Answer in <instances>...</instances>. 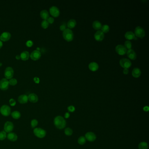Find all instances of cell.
<instances>
[{
  "instance_id": "cell-47",
  "label": "cell",
  "mask_w": 149,
  "mask_h": 149,
  "mask_svg": "<svg viewBox=\"0 0 149 149\" xmlns=\"http://www.w3.org/2000/svg\"><path fill=\"white\" fill-rule=\"evenodd\" d=\"M16 58L17 60H19L21 58L20 56H19V55H17L16 56Z\"/></svg>"
},
{
  "instance_id": "cell-24",
  "label": "cell",
  "mask_w": 149,
  "mask_h": 149,
  "mask_svg": "<svg viewBox=\"0 0 149 149\" xmlns=\"http://www.w3.org/2000/svg\"><path fill=\"white\" fill-rule=\"evenodd\" d=\"M29 56H29V53L28 51H25L21 53L20 55V57L21 59L23 60H27L29 59Z\"/></svg>"
},
{
  "instance_id": "cell-4",
  "label": "cell",
  "mask_w": 149,
  "mask_h": 149,
  "mask_svg": "<svg viewBox=\"0 0 149 149\" xmlns=\"http://www.w3.org/2000/svg\"><path fill=\"white\" fill-rule=\"evenodd\" d=\"M0 113L3 116H9L11 114V109L7 105H3L0 108Z\"/></svg>"
},
{
  "instance_id": "cell-19",
  "label": "cell",
  "mask_w": 149,
  "mask_h": 149,
  "mask_svg": "<svg viewBox=\"0 0 149 149\" xmlns=\"http://www.w3.org/2000/svg\"><path fill=\"white\" fill-rule=\"evenodd\" d=\"M7 137L8 140H9L11 141L15 142L18 139V136L14 133H8L7 136Z\"/></svg>"
},
{
  "instance_id": "cell-26",
  "label": "cell",
  "mask_w": 149,
  "mask_h": 149,
  "mask_svg": "<svg viewBox=\"0 0 149 149\" xmlns=\"http://www.w3.org/2000/svg\"><path fill=\"white\" fill-rule=\"evenodd\" d=\"M76 25V20L71 19H70L67 22V26L70 29L73 28Z\"/></svg>"
},
{
  "instance_id": "cell-9",
  "label": "cell",
  "mask_w": 149,
  "mask_h": 149,
  "mask_svg": "<svg viewBox=\"0 0 149 149\" xmlns=\"http://www.w3.org/2000/svg\"><path fill=\"white\" fill-rule=\"evenodd\" d=\"M116 52L119 55H123L126 53L127 49L124 46L121 44L118 45L116 47Z\"/></svg>"
},
{
  "instance_id": "cell-45",
  "label": "cell",
  "mask_w": 149,
  "mask_h": 149,
  "mask_svg": "<svg viewBox=\"0 0 149 149\" xmlns=\"http://www.w3.org/2000/svg\"><path fill=\"white\" fill-rule=\"evenodd\" d=\"M70 114H69V113H65V115H64L65 118H66V119L70 117Z\"/></svg>"
},
{
  "instance_id": "cell-40",
  "label": "cell",
  "mask_w": 149,
  "mask_h": 149,
  "mask_svg": "<svg viewBox=\"0 0 149 149\" xmlns=\"http://www.w3.org/2000/svg\"><path fill=\"white\" fill-rule=\"evenodd\" d=\"M54 21V18H53V17H49V18H48V19H47V22H48L49 23H53Z\"/></svg>"
},
{
  "instance_id": "cell-34",
  "label": "cell",
  "mask_w": 149,
  "mask_h": 149,
  "mask_svg": "<svg viewBox=\"0 0 149 149\" xmlns=\"http://www.w3.org/2000/svg\"><path fill=\"white\" fill-rule=\"evenodd\" d=\"M38 122L36 119H33L31 122V126L32 128H35L38 125Z\"/></svg>"
},
{
  "instance_id": "cell-28",
  "label": "cell",
  "mask_w": 149,
  "mask_h": 149,
  "mask_svg": "<svg viewBox=\"0 0 149 149\" xmlns=\"http://www.w3.org/2000/svg\"><path fill=\"white\" fill-rule=\"evenodd\" d=\"M109 26L107 25H104L102 26L101 29L103 33H107L109 31Z\"/></svg>"
},
{
  "instance_id": "cell-5",
  "label": "cell",
  "mask_w": 149,
  "mask_h": 149,
  "mask_svg": "<svg viewBox=\"0 0 149 149\" xmlns=\"http://www.w3.org/2000/svg\"><path fill=\"white\" fill-rule=\"evenodd\" d=\"M134 34L136 36L142 38L145 36V32L142 27L137 26L135 28Z\"/></svg>"
},
{
  "instance_id": "cell-43",
  "label": "cell",
  "mask_w": 149,
  "mask_h": 149,
  "mask_svg": "<svg viewBox=\"0 0 149 149\" xmlns=\"http://www.w3.org/2000/svg\"><path fill=\"white\" fill-rule=\"evenodd\" d=\"M129 73V70L127 68H124L123 70V73L125 74H127Z\"/></svg>"
},
{
  "instance_id": "cell-1",
  "label": "cell",
  "mask_w": 149,
  "mask_h": 149,
  "mask_svg": "<svg viewBox=\"0 0 149 149\" xmlns=\"http://www.w3.org/2000/svg\"><path fill=\"white\" fill-rule=\"evenodd\" d=\"M54 124L57 129H63L66 126V122L63 117L57 116L54 119Z\"/></svg>"
},
{
  "instance_id": "cell-17",
  "label": "cell",
  "mask_w": 149,
  "mask_h": 149,
  "mask_svg": "<svg viewBox=\"0 0 149 149\" xmlns=\"http://www.w3.org/2000/svg\"><path fill=\"white\" fill-rule=\"evenodd\" d=\"M28 99L31 102L36 103L38 101V97L36 94L32 93L30 94L28 96Z\"/></svg>"
},
{
  "instance_id": "cell-12",
  "label": "cell",
  "mask_w": 149,
  "mask_h": 149,
  "mask_svg": "<svg viewBox=\"0 0 149 149\" xmlns=\"http://www.w3.org/2000/svg\"><path fill=\"white\" fill-rule=\"evenodd\" d=\"M41 56V54L38 50H34L30 55L31 58L33 60H39Z\"/></svg>"
},
{
  "instance_id": "cell-44",
  "label": "cell",
  "mask_w": 149,
  "mask_h": 149,
  "mask_svg": "<svg viewBox=\"0 0 149 149\" xmlns=\"http://www.w3.org/2000/svg\"><path fill=\"white\" fill-rule=\"evenodd\" d=\"M143 110L145 112H148L149 111V108L148 106H145L143 108Z\"/></svg>"
},
{
  "instance_id": "cell-7",
  "label": "cell",
  "mask_w": 149,
  "mask_h": 149,
  "mask_svg": "<svg viewBox=\"0 0 149 149\" xmlns=\"http://www.w3.org/2000/svg\"><path fill=\"white\" fill-rule=\"evenodd\" d=\"M9 81L6 78H3L0 80V89L3 91L7 90L9 87Z\"/></svg>"
},
{
  "instance_id": "cell-36",
  "label": "cell",
  "mask_w": 149,
  "mask_h": 149,
  "mask_svg": "<svg viewBox=\"0 0 149 149\" xmlns=\"http://www.w3.org/2000/svg\"><path fill=\"white\" fill-rule=\"evenodd\" d=\"M9 84L10 85L14 86L15 85L17 84V80L15 78H12L9 81Z\"/></svg>"
},
{
  "instance_id": "cell-31",
  "label": "cell",
  "mask_w": 149,
  "mask_h": 149,
  "mask_svg": "<svg viewBox=\"0 0 149 149\" xmlns=\"http://www.w3.org/2000/svg\"><path fill=\"white\" fill-rule=\"evenodd\" d=\"M7 133L5 131L0 132V140H4L7 137Z\"/></svg>"
},
{
  "instance_id": "cell-3",
  "label": "cell",
  "mask_w": 149,
  "mask_h": 149,
  "mask_svg": "<svg viewBox=\"0 0 149 149\" xmlns=\"http://www.w3.org/2000/svg\"><path fill=\"white\" fill-rule=\"evenodd\" d=\"M33 133L34 135L39 138H43L46 136V131L42 128H36L33 130Z\"/></svg>"
},
{
  "instance_id": "cell-2",
  "label": "cell",
  "mask_w": 149,
  "mask_h": 149,
  "mask_svg": "<svg viewBox=\"0 0 149 149\" xmlns=\"http://www.w3.org/2000/svg\"><path fill=\"white\" fill-rule=\"evenodd\" d=\"M63 37L65 40L67 41H71L73 38V33L72 31L70 29H66L63 31Z\"/></svg>"
},
{
  "instance_id": "cell-21",
  "label": "cell",
  "mask_w": 149,
  "mask_h": 149,
  "mask_svg": "<svg viewBox=\"0 0 149 149\" xmlns=\"http://www.w3.org/2000/svg\"><path fill=\"white\" fill-rule=\"evenodd\" d=\"M141 73V70H140V69H139V68H137V67L134 68L132 71V75L134 77H136V78L139 77L140 76Z\"/></svg>"
},
{
  "instance_id": "cell-15",
  "label": "cell",
  "mask_w": 149,
  "mask_h": 149,
  "mask_svg": "<svg viewBox=\"0 0 149 149\" xmlns=\"http://www.w3.org/2000/svg\"><path fill=\"white\" fill-rule=\"evenodd\" d=\"M126 53H127V56L129 58V59L133 60L136 59V52L133 50L131 49L128 50L127 51Z\"/></svg>"
},
{
  "instance_id": "cell-6",
  "label": "cell",
  "mask_w": 149,
  "mask_h": 149,
  "mask_svg": "<svg viewBox=\"0 0 149 149\" xmlns=\"http://www.w3.org/2000/svg\"><path fill=\"white\" fill-rule=\"evenodd\" d=\"M119 63L120 65L121 66H122L123 68L127 69L129 68L132 65V63L130 60L128 59L125 58L121 59L120 60Z\"/></svg>"
},
{
  "instance_id": "cell-29",
  "label": "cell",
  "mask_w": 149,
  "mask_h": 149,
  "mask_svg": "<svg viewBox=\"0 0 149 149\" xmlns=\"http://www.w3.org/2000/svg\"><path fill=\"white\" fill-rule=\"evenodd\" d=\"M138 147L139 149H147L148 146L146 142H141L139 143Z\"/></svg>"
},
{
  "instance_id": "cell-22",
  "label": "cell",
  "mask_w": 149,
  "mask_h": 149,
  "mask_svg": "<svg viewBox=\"0 0 149 149\" xmlns=\"http://www.w3.org/2000/svg\"><path fill=\"white\" fill-rule=\"evenodd\" d=\"M125 37L128 40H133L134 39L135 35L132 31H128L125 34Z\"/></svg>"
},
{
  "instance_id": "cell-14",
  "label": "cell",
  "mask_w": 149,
  "mask_h": 149,
  "mask_svg": "<svg viewBox=\"0 0 149 149\" xmlns=\"http://www.w3.org/2000/svg\"><path fill=\"white\" fill-rule=\"evenodd\" d=\"M85 139L90 142H93L96 139V135L92 132H88L85 134Z\"/></svg>"
},
{
  "instance_id": "cell-11",
  "label": "cell",
  "mask_w": 149,
  "mask_h": 149,
  "mask_svg": "<svg viewBox=\"0 0 149 149\" xmlns=\"http://www.w3.org/2000/svg\"><path fill=\"white\" fill-rule=\"evenodd\" d=\"M50 14L54 17H57L60 15V10L56 6H52L50 8Z\"/></svg>"
},
{
  "instance_id": "cell-10",
  "label": "cell",
  "mask_w": 149,
  "mask_h": 149,
  "mask_svg": "<svg viewBox=\"0 0 149 149\" xmlns=\"http://www.w3.org/2000/svg\"><path fill=\"white\" fill-rule=\"evenodd\" d=\"M14 129V125L11 122H7L4 125V130L6 133H11Z\"/></svg>"
},
{
  "instance_id": "cell-27",
  "label": "cell",
  "mask_w": 149,
  "mask_h": 149,
  "mask_svg": "<svg viewBox=\"0 0 149 149\" xmlns=\"http://www.w3.org/2000/svg\"><path fill=\"white\" fill-rule=\"evenodd\" d=\"M11 116L14 119H19L21 117V114L18 111H15L11 113Z\"/></svg>"
},
{
  "instance_id": "cell-16",
  "label": "cell",
  "mask_w": 149,
  "mask_h": 149,
  "mask_svg": "<svg viewBox=\"0 0 149 149\" xmlns=\"http://www.w3.org/2000/svg\"><path fill=\"white\" fill-rule=\"evenodd\" d=\"M11 37V35L8 32H4L0 36V40L2 41L6 42L10 40Z\"/></svg>"
},
{
  "instance_id": "cell-30",
  "label": "cell",
  "mask_w": 149,
  "mask_h": 149,
  "mask_svg": "<svg viewBox=\"0 0 149 149\" xmlns=\"http://www.w3.org/2000/svg\"><path fill=\"white\" fill-rule=\"evenodd\" d=\"M132 43L129 40H126L125 42V45L124 46L126 47V49H131L132 48Z\"/></svg>"
},
{
  "instance_id": "cell-8",
  "label": "cell",
  "mask_w": 149,
  "mask_h": 149,
  "mask_svg": "<svg viewBox=\"0 0 149 149\" xmlns=\"http://www.w3.org/2000/svg\"><path fill=\"white\" fill-rule=\"evenodd\" d=\"M14 75L13 69L11 67H7L4 71V76L7 79L11 78Z\"/></svg>"
},
{
  "instance_id": "cell-38",
  "label": "cell",
  "mask_w": 149,
  "mask_h": 149,
  "mask_svg": "<svg viewBox=\"0 0 149 149\" xmlns=\"http://www.w3.org/2000/svg\"><path fill=\"white\" fill-rule=\"evenodd\" d=\"M33 42L31 40H29L26 43V45L28 47H31L33 45Z\"/></svg>"
},
{
  "instance_id": "cell-35",
  "label": "cell",
  "mask_w": 149,
  "mask_h": 149,
  "mask_svg": "<svg viewBox=\"0 0 149 149\" xmlns=\"http://www.w3.org/2000/svg\"><path fill=\"white\" fill-rule=\"evenodd\" d=\"M49 25V23L47 20H43L41 23V26L43 29H47Z\"/></svg>"
},
{
  "instance_id": "cell-33",
  "label": "cell",
  "mask_w": 149,
  "mask_h": 149,
  "mask_svg": "<svg viewBox=\"0 0 149 149\" xmlns=\"http://www.w3.org/2000/svg\"><path fill=\"white\" fill-rule=\"evenodd\" d=\"M73 133V130L70 128H67L65 129V134L66 136H71Z\"/></svg>"
},
{
  "instance_id": "cell-18",
  "label": "cell",
  "mask_w": 149,
  "mask_h": 149,
  "mask_svg": "<svg viewBox=\"0 0 149 149\" xmlns=\"http://www.w3.org/2000/svg\"><path fill=\"white\" fill-rule=\"evenodd\" d=\"M28 96L25 94L21 95L18 98V101L21 104H25L28 101Z\"/></svg>"
},
{
  "instance_id": "cell-20",
  "label": "cell",
  "mask_w": 149,
  "mask_h": 149,
  "mask_svg": "<svg viewBox=\"0 0 149 149\" xmlns=\"http://www.w3.org/2000/svg\"><path fill=\"white\" fill-rule=\"evenodd\" d=\"M88 67L90 70L92 71H95L98 70L99 68L98 64L95 62H92L90 63Z\"/></svg>"
},
{
  "instance_id": "cell-48",
  "label": "cell",
  "mask_w": 149,
  "mask_h": 149,
  "mask_svg": "<svg viewBox=\"0 0 149 149\" xmlns=\"http://www.w3.org/2000/svg\"><path fill=\"white\" fill-rule=\"evenodd\" d=\"M1 65H2V64H1V63H0V66H1Z\"/></svg>"
},
{
  "instance_id": "cell-41",
  "label": "cell",
  "mask_w": 149,
  "mask_h": 149,
  "mask_svg": "<svg viewBox=\"0 0 149 149\" xmlns=\"http://www.w3.org/2000/svg\"><path fill=\"white\" fill-rule=\"evenodd\" d=\"M34 80L35 83H37V84L40 82V79L37 77H35L34 78Z\"/></svg>"
},
{
  "instance_id": "cell-25",
  "label": "cell",
  "mask_w": 149,
  "mask_h": 149,
  "mask_svg": "<svg viewBox=\"0 0 149 149\" xmlns=\"http://www.w3.org/2000/svg\"><path fill=\"white\" fill-rule=\"evenodd\" d=\"M92 26L93 28L96 30H99L102 26V23L100 22L99 21L96 20L94 21L92 24Z\"/></svg>"
},
{
  "instance_id": "cell-42",
  "label": "cell",
  "mask_w": 149,
  "mask_h": 149,
  "mask_svg": "<svg viewBox=\"0 0 149 149\" xmlns=\"http://www.w3.org/2000/svg\"><path fill=\"white\" fill-rule=\"evenodd\" d=\"M60 29L61 30H62V31H64V30L66 29V26H65L64 25H60Z\"/></svg>"
},
{
  "instance_id": "cell-39",
  "label": "cell",
  "mask_w": 149,
  "mask_h": 149,
  "mask_svg": "<svg viewBox=\"0 0 149 149\" xmlns=\"http://www.w3.org/2000/svg\"><path fill=\"white\" fill-rule=\"evenodd\" d=\"M67 109L70 112H73L75 111V107L71 105V106H69Z\"/></svg>"
},
{
  "instance_id": "cell-23",
  "label": "cell",
  "mask_w": 149,
  "mask_h": 149,
  "mask_svg": "<svg viewBox=\"0 0 149 149\" xmlns=\"http://www.w3.org/2000/svg\"><path fill=\"white\" fill-rule=\"evenodd\" d=\"M40 16L44 20H47L50 17L49 14L46 10H42L40 12Z\"/></svg>"
},
{
  "instance_id": "cell-32",
  "label": "cell",
  "mask_w": 149,
  "mask_h": 149,
  "mask_svg": "<svg viewBox=\"0 0 149 149\" xmlns=\"http://www.w3.org/2000/svg\"><path fill=\"white\" fill-rule=\"evenodd\" d=\"M86 142V139L84 136H81L78 139V142L80 145H83Z\"/></svg>"
},
{
  "instance_id": "cell-46",
  "label": "cell",
  "mask_w": 149,
  "mask_h": 149,
  "mask_svg": "<svg viewBox=\"0 0 149 149\" xmlns=\"http://www.w3.org/2000/svg\"><path fill=\"white\" fill-rule=\"evenodd\" d=\"M3 46V43L0 40V49L1 48V47Z\"/></svg>"
},
{
  "instance_id": "cell-13",
  "label": "cell",
  "mask_w": 149,
  "mask_h": 149,
  "mask_svg": "<svg viewBox=\"0 0 149 149\" xmlns=\"http://www.w3.org/2000/svg\"><path fill=\"white\" fill-rule=\"evenodd\" d=\"M94 38L96 40L101 41L104 39L105 35H104V33H103L101 30H98L94 34Z\"/></svg>"
},
{
  "instance_id": "cell-37",
  "label": "cell",
  "mask_w": 149,
  "mask_h": 149,
  "mask_svg": "<svg viewBox=\"0 0 149 149\" xmlns=\"http://www.w3.org/2000/svg\"><path fill=\"white\" fill-rule=\"evenodd\" d=\"M9 103L11 106H14L16 105V101L13 98H11L9 100Z\"/></svg>"
}]
</instances>
